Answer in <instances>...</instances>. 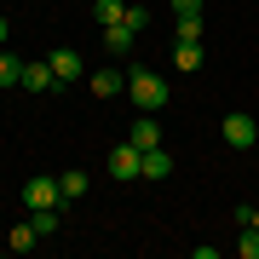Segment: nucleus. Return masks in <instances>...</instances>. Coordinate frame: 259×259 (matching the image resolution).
<instances>
[{"label":"nucleus","instance_id":"2","mask_svg":"<svg viewBox=\"0 0 259 259\" xmlns=\"http://www.w3.org/2000/svg\"><path fill=\"white\" fill-rule=\"evenodd\" d=\"M225 144H231V150H253L259 144V121L253 115H242V110H231V115H225Z\"/></svg>","mask_w":259,"mask_h":259},{"label":"nucleus","instance_id":"6","mask_svg":"<svg viewBox=\"0 0 259 259\" xmlns=\"http://www.w3.org/2000/svg\"><path fill=\"white\" fill-rule=\"evenodd\" d=\"M127 139L139 144V150H156V144H167V139H161V121L150 115V110H139V121L127 127Z\"/></svg>","mask_w":259,"mask_h":259},{"label":"nucleus","instance_id":"10","mask_svg":"<svg viewBox=\"0 0 259 259\" xmlns=\"http://www.w3.org/2000/svg\"><path fill=\"white\" fill-rule=\"evenodd\" d=\"M87 87H93L98 98H115L121 87H127V75H121V69H93V75H87Z\"/></svg>","mask_w":259,"mask_h":259},{"label":"nucleus","instance_id":"7","mask_svg":"<svg viewBox=\"0 0 259 259\" xmlns=\"http://www.w3.org/2000/svg\"><path fill=\"white\" fill-rule=\"evenodd\" d=\"M23 87H29V93H58V75H52L47 58H29V64H23Z\"/></svg>","mask_w":259,"mask_h":259},{"label":"nucleus","instance_id":"16","mask_svg":"<svg viewBox=\"0 0 259 259\" xmlns=\"http://www.w3.org/2000/svg\"><path fill=\"white\" fill-rule=\"evenodd\" d=\"M93 18L110 29V23H121V18H127V6H121V0H93Z\"/></svg>","mask_w":259,"mask_h":259},{"label":"nucleus","instance_id":"8","mask_svg":"<svg viewBox=\"0 0 259 259\" xmlns=\"http://www.w3.org/2000/svg\"><path fill=\"white\" fill-rule=\"evenodd\" d=\"M167 173H173V156H167L161 144H156V150H144V161H139V179H156V185H161Z\"/></svg>","mask_w":259,"mask_h":259},{"label":"nucleus","instance_id":"4","mask_svg":"<svg viewBox=\"0 0 259 259\" xmlns=\"http://www.w3.org/2000/svg\"><path fill=\"white\" fill-rule=\"evenodd\" d=\"M47 64H52V75H58V87H75L87 75V64H81V52L75 47H58V52H47Z\"/></svg>","mask_w":259,"mask_h":259},{"label":"nucleus","instance_id":"17","mask_svg":"<svg viewBox=\"0 0 259 259\" xmlns=\"http://www.w3.org/2000/svg\"><path fill=\"white\" fill-rule=\"evenodd\" d=\"M35 242H40V231H35V225H18V231L6 236V248H12V253H29Z\"/></svg>","mask_w":259,"mask_h":259},{"label":"nucleus","instance_id":"9","mask_svg":"<svg viewBox=\"0 0 259 259\" xmlns=\"http://www.w3.org/2000/svg\"><path fill=\"white\" fill-rule=\"evenodd\" d=\"M133 35H139V29L110 23V29H104V52H110V58H127V52H133Z\"/></svg>","mask_w":259,"mask_h":259},{"label":"nucleus","instance_id":"12","mask_svg":"<svg viewBox=\"0 0 259 259\" xmlns=\"http://www.w3.org/2000/svg\"><path fill=\"white\" fill-rule=\"evenodd\" d=\"M58 190H64V207H75V202L87 196V173H81V167H69V173H58Z\"/></svg>","mask_w":259,"mask_h":259},{"label":"nucleus","instance_id":"22","mask_svg":"<svg viewBox=\"0 0 259 259\" xmlns=\"http://www.w3.org/2000/svg\"><path fill=\"white\" fill-rule=\"evenodd\" d=\"M202 6H219V0H202Z\"/></svg>","mask_w":259,"mask_h":259},{"label":"nucleus","instance_id":"5","mask_svg":"<svg viewBox=\"0 0 259 259\" xmlns=\"http://www.w3.org/2000/svg\"><path fill=\"white\" fill-rule=\"evenodd\" d=\"M23 202H29V207H64V190H58V179L40 173V179H29V185H23Z\"/></svg>","mask_w":259,"mask_h":259},{"label":"nucleus","instance_id":"3","mask_svg":"<svg viewBox=\"0 0 259 259\" xmlns=\"http://www.w3.org/2000/svg\"><path fill=\"white\" fill-rule=\"evenodd\" d=\"M139 161H144V150L133 144V139H121V144L110 150V179H121V185H127V179H139Z\"/></svg>","mask_w":259,"mask_h":259},{"label":"nucleus","instance_id":"18","mask_svg":"<svg viewBox=\"0 0 259 259\" xmlns=\"http://www.w3.org/2000/svg\"><path fill=\"white\" fill-rule=\"evenodd\" d=\"M236 253H242V259H259V225H242V236H236Z\"/></svg>","mask_w":259,"mask_h":259},{"label":"nucleus","instance_id":"21","mask_svg":"<svg viewBox=\"0 0 259 259\" xmlns=\"http://www.w3.org/2000/svg\"><path fill=\"white\" fill-rule=\"evenodd\" d=\"M0 47H6V18H0Z\"/></svg>","mask_w":259,"mask_h":259},{"label":"nucleus","instance_id":"14","mask_svg":"<svg viewBox=\"0 0 259 259\" xmlns=\"http://www.w3.org/2000/svg\"><path fill=\"white\" fill-rule=\"evenodd\" d=\"M0 87H23V58H12L0 47Z\"/></svg>","mask_w":259,"mask_h":259},{"label":"nucleus","instance_id":"13","mask_svg":"<svg viewBox=\"0 0 259 259\" xmlns=\"http://www.w3.org/2000/svg\"><path fill=\"white\" fill-rule=\"evenodd\" d=\"M202 58H207V52H202V40H179V47H173V64L185 69V75H190V69H202Z\"/></svg>","mask_w":259,"mask_h":259},{"label":"nucleus","instance_id":"11","mask_svg":"<svg viewBox=\"0 0 259 259\" xmlns=\"http://www.w3.org/2000/svg\"><path fill=\"white\" fill-rule=\"evenodd\" d=\"M29 225H35L40 236H58L64 231V207H29Z\"/></svg>","mask_w":259,"mask_h":259},{"label":"nucleus","instance_id":"15","mask_svg":"<svg viewBox=\"0 0 259 259\" xmlns=\"http://www.w3.org/2000/svg\"><path fill=\"white\" fill-rule=\"evenodd\" d=\"M202 29H207L202 12H179V40H202Z\"/></svg>","mask_w":259,"mask_h":259},{"label":"nucleus","instance_id":"19","mask_svg":"<svg viewBox=\"0 0 259 259\" xmlns=\"http://www.w3.org/2000/svg\"><path fill=\"white\" fill-rule=\"evenodd\" d=\"M121 23H127V29H144V23H150V12H144V6H127V18H121Z\"/></svg>","mask_w":259,"mask_h":259},{"label":"nucleus","instance_id":"1","mask_svg":"<svg viewBox=\"0 0 259 259\" xmlns=\"http://www.w3.org/2000/svg\"><path fill=\"white\" fill-rule=\"evenodd\" d=\"M127 98H133V110H150V115H156V110H167V81L150 64H133L127 69Z\"/></svg>","mask_w":259,"mask_h":259},{"label":"nucleus","instance_id":"24","mask_svg":"<svg viewBox=\"0 0 259 259\" xmlns=\"http://www.w3.org/2000/svg\"><path fill=\"white\" fill-rule=\"evenodd\" d=\"M0 6H12V0H0Z\"/></svg>","mask_w":259,"mask_h":259},{"label":"nucleus","instance_id":"23","mask_svg":"<svg viewBox=\"0 0 259 259\" xmlns=\"http://www.w3.org/2000/svg\"><path fill=\"white\" fill-rule=\"evenodd\" d=\"M253 225H259V207H253Z\"/></svg>","mask_w":259,"mask_h":259},{"label":"nucleus","instance_id":"20","mask_svg":"<svg viewBox=\"0 0 259 259\" xmlns=\"http://www.w3.org/2000/svg\"><path fill=\"white\" fill-rule=\"evenodd\" d=\"M173 12H202V0H173Z\"/></svg>","mask_w":259,"mask_h":259}]
</instances>
